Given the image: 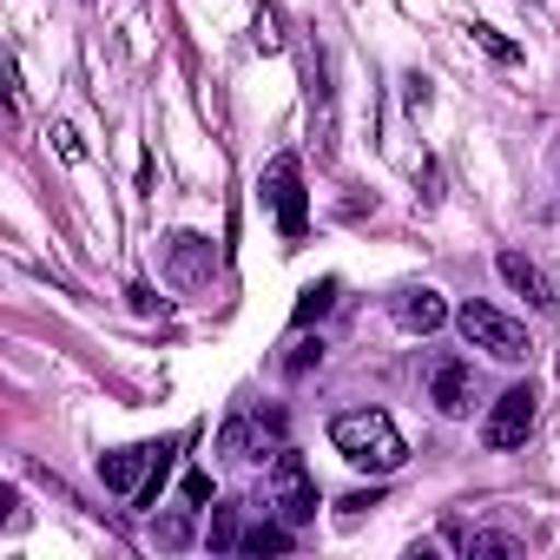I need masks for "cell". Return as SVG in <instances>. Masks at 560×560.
I'll list each match as a JSON object with an SVG mask.
<instances>
[{"label":"cell","instance_id":"obj_1","mask_svg":"<svg viewBox=\"0 0 560 560\" xmlns=\"http://www.w3.org/2000/svg\"><path fill=\"white\" fill-rule=\"evenodd\" d=\"M330 442H337V455L343 462H357V468H370V475H396L402 468V435H396V422H389V409H343L337 422H330Z\"/></svg>","mask_w":560,"mask_h":560},{"label":"cell","instance_id":"obj_2","mask_svg":"<svg viewBox=\"0 0 560 560\" xmlns=\"http://www.w3.org/2000/svg\"><path fill=\"white\" fill-rule=\"evenodd\" d=\"M455 330H462L475 350H488L494 363H521V357L534 350V343H527V330H521L514 317H501L494 304H481V298H468V304L455 311Z\"/></svg>","mask_w":560,"mask_h":560},{"label":"cell","instance_id":"obj_3","mask_svg":"<svg viewBox=\"0 0 560 560\" xmlns=\"http://www.w3.org/2000/svg\"><path fill=\"white\" fill-rule=\"evenodd\" d=\"M270 508L284 514L291 527L317 521V481H311V468H304L298 448H277V455H270Z\"/></svg>","mask_w":560,"mask_h":560},{"label":"cell","instance_id":"obj_4","mask_svg":"<svg viewBox=\"0 0 560 560\" xmlns=\"http://www.w3.org/2000/svg\"><path fill=\"white\" fill-rule=\"evenodd\" d=\"M534 416H540L534 383H514V389L494 396V409H488V422H481V442H488V448H521L527 429H534Z\"/></svg>","mask_w":560,"mask_h":560},{"label":"cell","instance_id":"obj_5","mask_svg":"<svg viewBox=\"0 0 560 560\" xmlns=\"http://www.w3.org/2000/svg\"><path fill=\"white\" fill-rule=\"evenodd\" d=\"M257 191H264V205L277 211V224H284V237H304V165H298L291 152L264 165Z\"/></svg>","mask_w":560,"mask_h":560},{"label":"cell","instance_id":"obj_6","mask_svg":"<svg viewBox=\"0 0 560 560\" xmlns=\"http://www.w3.org/2000/svg\"><path fill=\"white\" fill-rule=\"evenodd\" d=\"M264 448H270V455L284 448V416H237V422H224V435H218V455L264 462Z\"/></svg>","mask_w":560,"mask_h":560},{"label":"cell","instance_id":"obj_7","mask_svg":"<svg viewBox=\"0 0 560 560\" xmlns=\"http://www.w3.org/2000/svg\"><path fill=\"white\" fill-rule=\"evenodd\" d=\"M429 402H435L442 416H475V363H462V357L435 363V376H429Z\"/></svg>","mask_w":560,"mask_h":560},{"label":"cell","instance_id":"obj_8","mask_svg":"<svg viewBox=\"0 0 560 560\" xmlns=\"http://www.w3.org/2000/svg\"><path fill=\"white\" fill-rule=\"evenodd\" d=\"M494 270L508 277V284H514V291H521L534 311H553V304H560V298H553V277H547V270H540L527 250H501V257H494Z\"/></svg>","mask_w":560,"mask_h":560},{"label":"cell","instance_id":"obj_9","mask_svg":"<svg viewBox=\"0 0 560 560\" xmlns=\"http://www.w3.org/2000/svg\"><path fill=\"white\" fill-rule=\"evenodd\" d=\"M159 448H165V442H139V448H113V455H100V481H106L113 494H139V475L159 462Z\"/></svg>","mask_w":560,"mask_h":560},{"label":"cell","instance_id":"obj_10","mask_svg":"<svg viewBox=\"0 0 560 560\" xmlns=\"http://www.w3.org/2000/svg\"><path fill=\"white\" fill-rule=\"evenodd\" d=\"M396 324H402V330H422V337L442 330V324H448L442 291H429V284H422V291H402V298H396Z\"/></svg>","mask_w":560,"mask_h":560},{"label":"cell","instance_id":"obj_11","mask_svg":"<svg viewBox=\"0 0 560 560\" xmlns=\"http://www.w3.org/2000/svg\"><path fill=\"white\" fill-rule=\"evenodd\" d=\"M291 540H298V534H291V521H284V527L264 521V527H250V534L237 540V553H291Z\"/></svg>","mask_w":560,"mask_h":560},{"label":"cell","instance_id":"obj_12","mask_svg":"<svg viewBox=\"0 0 560 560\" xmlns=\"http://www.w3.org/2000/svg\"><path fill=\"white\" fill-rule=\"evenodd\" d=\"M211 553H231L237 540H244V527H237V508H211Z\"/></svg>","mask_w":560,"mask_h":560},{"label":"cell","instance_id":"obj_13","mask_svg":"<svg viewBox=\"0 0 560 560\" xmlns=\"http://www.w3.org/2000/svg\"><path fill=\"white\" fill-rule=\"evenodd\" d=\"M330 298H337V284H311V291H304V304H298V324L324 317V311H330Z\"/></svg>","mask_w":560,"mask_h":560},{"label":"cell","instance_id":"obj_14","mask_svg":"<svg viewBox=\"0 0 560 560\" xmlns=\"http://www.w3.org/2000/svg\"><path fill=\"white\" fill-rule=\"evenodd\" d=\"M152 534H159V547H185V540H191V514H165Z\"/></svg>","mask_w":560,"mask_h":560},{"label":"cell","instance_id":"obj_15","mask_svg":"<svg viewBox=\"0 0 560 560\" xmlns=\"http://www.w3.org/2000/svg\"><path fill=\"white\" fill-rule=\"evenodd\" d=\"M462 547H468V553H521V540H514V534H468Z\"/></svg>","mask_w":560,"mask_h":560},{"label":"cell","instance_id":"obj_16","mask_svg":"<svg viewBox=\"0 0 560 560\" xmlns=\"http://www.w3.org/2000/svg\"><path fill=\"white\" fill-rule=\"evenodd\" d=\"M475 40H481V47H488V54H494L501 67H514V60H521V54H514V47H508V40L494 34V27H475Z\"/></svg>","mask_w":560,"mask_h":560},{"label":"cell","instance_id":"obj_17","mask_svg":"<svg viewBox=\"0 0 560 560\" xmlns=\"http://www.w3.org/2000/svg\"><path fill=\"white\" fill-rule=\"evenodd\" d=\"M54 139H60V159L80 165V132H73V126H54Z\"/></svg>","mask_w":560,"mask_h":560},{"label":"cell","instance_id":"obj_18","mask_svg":"<svg viewBox=\"0 0 560 560\" xmlns=\"http://www.w3.org/2000/svg\"><path fill=\"white\" fill-rule=\"evenodd\" d=\"M185 501H211V475H185Z\"/></svg>","mask_w":560,"mask_h":560},{"label":"cell","instance_id":"obj_19","mask_svg":"<svg viewBox=\"0 0 560 560\" xmlns=\"http://www.w3.org/2000/svg\"><path fill=\"white\" fill-rule=\"evenodd\" d=\"M317 357H324V343H298V357H291V370H311Z\"/></svg>","mask_w":560,"mask_h":560}]
</instances>
